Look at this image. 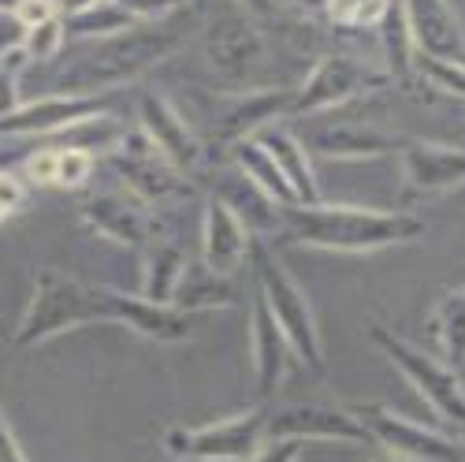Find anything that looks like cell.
<instances>
[{
	"label": "cell",
	"mask_w": 465,
	"mask_h": 462,
	"mask_svg": "<svg viewBox=\"0 0 465 462\" xmlns=\"http://www.w3.org/2000/svg\"><path fill=\"white\" fill-rule=\"evenodd\" d=\"M302 447L305 444H298V440H264L250 462H298Z\"/></svg>",
	"instance_id": "37"
},
{
	"label": "cell",
	"mask_w": 465,
	"mask_h": 462,
	"mask_svg": "<svg viewBox=\"0 0 465 462\" xmlns=\"http://www.w3.org/2000/svg\"><path fill=\"white\" fill-rule=\"evenodd\" d=\"M391 0H324V15L339 26H376Z\"/></svg>",
	"instance_id": "32"
},
{
	"label": "cell",
	"mask_w": 465,
	"mask_h": 462,
	"mask_svg": "<svg viewBox=\"0 0 465 462\" xmlns=\"http://www.w3.org/2000/svg\"><path fill=\"white\" fill-rule=\"evenodd\" d=\"M268 440H328V444H351V447H369L372 437L365 433V426L351 414V410H339V407H317V403H305V407H287L268 414V426H264Z\"/></svg>",
	"instance_id": "12"
},
{
	"label": "cell",
	"mask_w": 465,
	"mask_h": 462,
	"mask_svg": "<svg viewBox=\"0 0 465 462\" xmlns=\"http://www.w3.org/2000/svg\"><path fill=\"white\" fill-rule=\"evenodd\" d=\"M231 161H235V168L261 190V195L272 198L280 209H283V206H298V202H294V190H291L287 179H283V172L276 168V161L268 157V149H264L257 138H242V142L231 146Z\"/></svg>",
	"instance_id": "25"
},
{
	"label": "cell",
	"mask_w": 465,
	"mask_h": 462,
	"mask_svg": "<svg viewBox=\"0 0 465 462\" xmlns=\"http://www.w3.org/2000/svg\"><path fill=\"white\" fill-rule=\"evenodd\" d=\"M115 94H49L0 116V138H45L108 112Z\"/></svg>",
	"instance_id": "11"
},
{
	"label": "cell",
	"mask_w": 465,
	"mask_h": 462,
	"mask_svg": "<svg viewBox=\"0 0 465 462\" xmlns=\"http://www.w3.org/2000/svg\"><path fill=\"white\" fill-rule=\"evenodd\" d=\"M250 351H253V392H257V407H264L268 399H276L283 380L291 373V366H298L287 336L280 332L268 302L261 298V291H253V306H250Z\"/></svg>",
	"instance_id": "14"
},
{
	"label": "cell",
	"mask_w": 465,
	"mask_h": 462,
	"mask_svg": "<svg viewBox=\"0 0 465 462\" xmlns=\"http://www.w3.org/2000/svg\"><path fill=\"white\" fill-rule=\"evenodd\" d=\"M186 37V26H134L127 34H115L108 42H97L86 56H79L56 94H115V86H127L142 79L145 71L164 64Z\"/></svg>",
	"instance_id": "3"
},
{
	"label": "cell",
	"mask_w": 465,
	"mask_h": 462,
	"mask_svg": "<svg viewBox=\"0 0 465 462\" xmlns=\"http://www.w3.org/2000/svg\"><path fill=\"white\" fill-rule=\"evenodd\" d=\"M138 131L157 146L164 157L190 179L205 165V142L193 135V127L179 116V108L164 94H145L138 105Z\"/></svg>",
	"instance_id": "13"
},
{
	"label": "cell",
	"mask_w": 465,
	"mask_h": 462,
	"mask_svg": "<svg viewBox=\"0 0 465 462\" xmlns=\"http://www.w3.org/2000/svg\"><path fill=\"white\" fill-rule=\"evenodd\" d=\"M205 60L220 79L242 83L268 60V37L257 26V19L239 5L216 8V15H209L205 26Z\"/></svg>",
	"instance_id": "9"
},
{
	"label": "cell",
	"mask_w": 465,
	"mask_h": 462,
	"mask_svg": "<svg viewBox=\"0 0 465 462\" xmlns=\"http://www.w3.org/2000/svg\"><path fill=\"white\" fill-rule=\"evenodd\" d=\"M112 157H115V172H120V179L138 202L168 206V202H186L193 195L190 179L142 131H127L120 146L112 149Z\"/></svg>",
	"instance_id": "10"
},
{
	"label": "cell",
	"mask_w": 465,
	"mask_h": 462,
	"mask_svg": "<svg viewBox=\"0 0 465 462\" xmlns=\"http://www.w3.org/2000/svg\"><path fill=\"white\" fill-rule=\"evenodd\" d=\"M186 5H198V0H186Z\"/></svg>",
	"instance_id": "45"
},
{
	"label": "cell",
	"mask_w": 465,
	"mask_h": 462,
	"mask_svg": "<svg viewBox=\"0 0 465 462\" xmlns=\"http://www.w3.org/2000/svg\"><path fill=\"white\" fill-rule=\"evenodd\" d=\"M0 462H26V455L12 433V421L5 414V403H0Z\"/></svg>",
	"instance_id": "38"
},
{
	"label": "cell",
	"mask_w": 465,
	"mask_h": 462,
	"mask_svg": "<svg viewBox=\"0 0 465 462\" xmlns=\"http://www.w3.org/2000/svg\"><path fill=\"white\" fill-rule=\"evenodd\" d=\"M138 23L120 8V5H112V0H97V5L83 8V12H74V15H64V34L67 37H83V42H108V37L115 34H127L134 30Z\"/></svg>",
	"instance_id": "28"
},
{
	"label": "cell",
	"mask_w": 465,
	"mask_h": 462,
	"mask_svg": "<svg viewBox=\"0 0 465 462\" xmlns=\"http://www.w3.org/2000/svg\"><path fill=\"white\" fill-rule=\"evenodd\" d=\"M369 339L376 343V351L410 380V388L440 414L443 426L454 429L458 440H465V384L458 380V373L383 325H369Z\"/></svg>",
	"instance_id": "5"
},
{
	"label": "cell",
	"mask_w": 465,
	"mask_h": 462,
	"mask_svg": "<svg viewBox=\"0 0 465 462\" xmlns=\"http://www.w3.org/2000/svg\"><path fill=\"white\" fill-rule=\"evenodd\" d=\"M391 86V75L351 56V53H321L309 67L305 83L294 90V116H309L321 108H339L346 101H358Z\"/></svg>",
	"instance_id": "7"
},
{
	"label": "cell",
	"mask_w": 465,
	"mask_h": 462,
	"mask_svg": "<svg viewBox=\"0 0 465 462\" xmlns=\"http://www.w3.org/2000/svg\"><path fill=\"white\" fill-rule=\"evenodd\" d=\"M280 220L287 239L298 246L331 250V254H376L387 246H406L424 239V220L413 213L365 209V206H283Z\"/></svg>",
	"instance_id": "2"
},
{
	"label": "cell",
	"mask_w": 465,
	"mask_h": 462,
	"mask_svg": "<svg viewBox=\"0 0 465 462\" xmlns=\"http://www.w3.org/2000/svg\"><path fill=\"white\" fill-rule=\"evenodd\" d=\"M56 149V183L53 186H64V190H79L86 186V179L94 176V153L90 149H79V146H53Z\"/></svg>",
	"instance_id": "31"
},
{
	"label": "cell",
	"mask_w": 465,
	"mask_h": 462,
	"mask_svg": "<svg viewBox=\"0 0 465 462\" xmlns=\"http://www.w3.org/2000/svg\"><path fill=\"white\" fill-rule=\"evenodd\" d=\"M239 291L231 284V276H220L205 265H186V273L172 295V310L179 314H205V310H223V306H235Z\"/></svg>",
	"instance_id": "23"
},
{
	"label": "cell",
	"mask_w": 465,
	"mask_h": 462,
	"mask_svg": "<svg viewBox=\"0 0 465 462\" xmlns=\"http://www.w3.org/2000/svg\"><path fill=\"white\" fill-rule=\"evenodd\" d=\"M246 257H250V227L223 198L213 195L205 202V224H202V265L220 276H235Z\"/></svg>",
	"instance_id": "17"
},
{
	"label": "cell",
	"mask_w": 465,
	"mask_h": 462,
	"mask_svg": "<svg viewBox=\"0 0 465 462\" xmlns=\"http://www.w3.org/2000/svg\"><path fill=\"white\" fill-rule=\"evenodd\" d=\"M64 42H67V34H64V15L42 23V26H34V30H23V56L34 60V64H49L64 53Z\"/></svg>",
	"instance_id": "30"
},
{
	"label": "cell",
	"mask_w": 465,
	"mask_h": 462,
	"mask_svg": "<svg viewBox=\"0 0 465 462\" xmlns=\"http://www.w3.org/2000/svg\"><path fill=\"white\" fill-rule=\"evenodd\" d=\"M253 268H257V291L272 310L280 332L287 336L291 351L298 358L302 369L324 377L328 362H324V343H321V328L313 317V306H309L302 284L294 280V273L283 265L280 254H272L268 246L253 250Z\"/></svg>",
	"instance_id": "4"
},
{
	"label": "cell",
	"mask_w": 465,
	"mask_h": 462,
	"mask_svg": "<svg viewBox=\"0 0 465 462\" xmlns=\"http://www.w3.org/2000/svg\"><path fill=\"white\" fill-rule=\"evenodd\" d=\"M19 5V0H0V12H5V15H12V8Z\"/></svg>",
	"instance_id": "44"
},
{
	"label": "cell",
	"mask_w": 465,
	"mask_h": 462,
	"mask_svg": "<svg viewBox=\"0 0 465 462\" xmlns=\"http://www.w3.org/2000/svg\"><path fill=\"white\" fill-rule=\"evenodd\" d=\"M294 112V90H250L231 97L223 116L216 120V142L235 146L242 138L261 135L264 127H272V120Z\"/></svg>",
	"instance_id": "18"
},
{
	"label": "cell",
	"mask_w": 465,
	"mask_h": 462,
	"mask_svg": "<svg viewBox=\"0 0 465 462\" xmlns=\"http://www.w3.org/2000/svg\"><path fill=\"white\" fill-rule=\"evenodd\" d=\"M83 325H127L153 343H179L190 336V317L172 306L145 302L142 295L108 291L79 276L42 268L34 276V295L15 325V346H37L60 332Z\"/></svg>",
	"instance_id": "1"
},
{
	"label": "cell",
	"mask_w": 465,
	"mask_h": 462,
	"mask_svg": "<svg viewBox=\"0 0 465 462\" xmlns=\"http://www.w3.org/2000/svg\"><path fill=\"white\" fill-rule=\"evenodd\" d=\"M417 75L440 94L465 101V64L461 60H436V56H417Z\"/></svg>",
	"instance_id": "29"
},
{
	"label": "cell",
	"mask_w": 465,
	"mask_h": 462,
	"mask_svg": "<svg viewBox=\"0 0 465 462\" xmlns=\"http://www.w3.org/2000/svg\"><path fill=\"white\" fill-rule=\"evenodd\" d=\"M402 146L406 138L365 124H342L317 138V149L335 161H383V157H399Z\"/></svg>",
	"instance_id": "21"
},
{
	"label": "cell",
	"mask_w": 465,
	"mask_h": 462,
	"mask_svg": "<svg viewBox=\"0 0 465 462\" xmlns=\"http://www.w3.org/2000/svg\"><path fill=\"white\" fill-rule=\"evenodd\" d=\"M424 343H429V355L454 373L465 366V284L440 295L424 325Z\"/></svg>",
	"instance_id": "20"
},
{
	"label": "cell",
	"mask_w": 465,
	"mask_h": 462,
	"mask_svg": "<svg viewBox=\"0 0 465 462\" xmlns=\"http://www.w3.org/2000/svg\"><path fill=\"white\" fill-rule=\"evenodd\" d=\"M90 5H97V0H56V8H60V15H74V12H83V8H90Z\"/></svg>",
	"instance_id": "40"
},
{
	"label": "cell",
	"mask_w": 465,
	"mask_h": 462,
	"mask_svg": "<svg viewBox=\"0 0 465 462\" xmlns=\"http://www.w3.org/2000/svg\"><path fill=\"white\" fill-rule=\"evenodd\" d=\"M231 5H239L253 19H272L276 15V0H231Z\"/></svg>",
	"instance_id": "39"
},
{
	"label": "cell",
	"mask_w": 465,
	"mask_h": 462,
	"mask_svg": "<svg viewBox=\"0 0 465 462\" xmlns=\"http://www.w3.org/2000/svg\"><path fill=\"white\" fill-rule=\"evenodd\" d=\"M402 183L413 195H447L465 183V149L443 142H406L399 153Z\"/></svg>",
	"instance_id": "15"
},
{
	"label": "cell",
	"mask_w": 465,
	"mask_h": 462,
	"mask_svg": "<svg viewBox=\"0 0 465 462\" xmlns=\"http://www.w3.org/2000/svg\"><path fill=\"white\" fill-rule=\"evenodd\" d=\"M112 5H120L134 23H161L190 8L186 0H112Z\"/></svg>",
	"instance_id": "33"
},
{
	"label": "cell",
	"mask_w": 465,
	"mask_h": 462,
	"mask_svg": "<svg viewBox=\"0 0 465 462\" xmlns=\"http://www.w3.org/2000/svg\"><path fill=\"white\" fill-rule=\"evenodd\" d=\"M268 410L250 407L242 414H231L209 426H172L164 433V451L179 462H250L264 437Z\"/></svg>",
	"instance_id": "6"
},
{
	"label": "cell",
	"mask_w": 465,
	"mask_h": 462,
	"mask_svg": "<svg viewBox=\"0 0 465 462\" xmlns=\"http://www.w3.org/2000/svg\"><path fill=\"white\" fill-rule=\"evenodd\" d=\"M60 8H56V0H19V5L12 8V19L23 26V30H34V26H42L49 19H56Z\"/></svg>",
	"instance_id": "36"
},
{
	"label": "cell",
	"mask_w": 465,
	"mask_h": 462,
	"mask_svg": "<svg viewBox=\"0 0 465 462\" xmlns=\"http://www.w3.org/2000/svg\"><path fill=\"white\" fill-rule=\"evenodd\" d=\"M186 273V250L179 243H153L145 246V261H142V298L157 302V306H172V295L179 287Z\"/></svg>",
	"instance_id": "24"
},
{
	"label": "cell",
	"mask_w": 465,
	"mask_h": 462,
	"mask_svg": "<svg viewBox=\"0 0 465 462\" xmlns=\"http://www.w3.org/2000/svg\"><path fill=\"white\" fill-rule=\"evenodd\" d=\"M8 157H19V149H8V146H0V168H5Z\"/></svg>",
	"instance_id": "43"
},
{
	"label": "cell",
	"mask_w": 465,
	"mask_h": 462,
	"mask_svg": "<svg viewBox=\"0 0 465 462\" xmlns=\"http://www.w3.org/2000/svg\"><path fill=\"white\" fill-rule=\"evenodd\" d=\"M15 60H26L23 49H15V53H8L5 60H0V116H8L23 105L19 101V67H15Z\"/></svg>",
	"instance_id": "34"
},
{
	"label": "cell",
	"mask_w": 465,
	"mask_h": 462,
	"mask_svg": "<svg viewBox=\"0 0 465 462\" xmlns=\"http://www.w3.org/2000/svg\"><path fill=\"white\" fill-rule=\"evenodd\" d=\"M23 206H26V183L15 172L0 168V224H8Z\"/></svg>",
	"instance_id": "35"
},
{
	"label": "cell",
	"mask_w": 465,
	"mask_h": 462,
	"mask_svg": "<svg viewBox=\"0 0 465 462\" xmlns=\"http://www.w3.org/2000/svg\"><path fill=\"white\" fill-rule=\"evenodd\" d=\"M216 198H223L231 209L239 213V220L246 224V227H253V231H261V236H268V231H280L283 227V220H280V206L268 198V195H261V190L239 172V176H231L223 186H220V195Z\"/></svg>",
	"instance_id": "27"
},
{
	"label": "cell",
	"mask_w": 465,
	"mask_h": 462,
	"mask_svg": "<svg viewBox=\"0 0 465 462\" xmlns=\"http://www.w3.org/2000/svg\"><path fill=\"white\" fill-rule=\"evenodd\" d=\"M376 26L383 34V53H387V75H391V83H413L417 45H413V34H410L406 12H402V0H391Z\"/></svg>",
	"instance_id": "26"
},
{
	"label": "cell",
	"mask_w": 465,
	"mask_h": 462,
	"mask_svg": "<svg viewBox=\"0 0 465 462\" xmlns=\"http://www.w3.org/2000/svg\"><path fill=\"white\" fill-rule=\"evenodd\" d=\"M253 138L268 149V157H272L276 168L283 172L287 186L294 190V202H298V206H317V202H321V183H317L313 165H309L305 146H302L294 135L280 131V127H264V131L253 135Z\"/></svg>",
	"instance_id": "22"
},
{
	"label": "cell",
	"mask_w": 465,
	"mask_h": 462,
	"mask_svg": "<svg viewBox=\"0 0 465 462\" xmlns=\"http://www.w3.org/2000/svg\"><path fill=\"white\" fill-rule=\"evenodd\" d=\"M372 462H413V458H402V455H387V451H383V455H376Z\"/></svg>",
	"instance_id": "42"
},
{
	"label": "cell",
	"mask_w": 465,
	"mask_h": 462,
	"mask_svg": "<svg viewBox=\"0 0 465 462\" xmlns=\"http://www.w3.org/2000/svg\"><path fill=\"white\" fill-rule=\"evenodd\" d=\"M294 8H302V15H324V0H291Z\"/></svg>",
	"instance_id": "41"
},
{
	"label": "cell",
	"mask_w": 465,
	"mask_h": 462,
	"mask_svg": "<svg viewBox=\"0 0 465 462\" xmlns=\"http://www.w3.org/2000/svg\"><path fill=\"white\" fill-rule=\"evenodd\" d=\"M83 220L97 231V236L120 243V246H131V250H142L149 246V216L131 202V198H120V195H94L79 206Z\"/></svg>",
	"instance_id": "19"
},
{
	"label": "cell",
	"mask_w": 465,
	"mask_h": 462,
	"mask_svg": "<svg viewBox=\"0 0 465 462\" xmlns=\"http://www.w3.org/2000/svg\"><path fill=\"white\" fill-rule=\"evenodd\" d=\"M351 414L365 426L372 444H380L387 455H402L413 462H465V444L458 437L410 421L380 403H354Z\"/></svg>",
	"instance_id": "8"
},
{
	"label": "cell",
	"mask_w": 465,
	"mask_h": 462,
	"mask_svg": "<svg viewBox=\"0 0 465 462\" xmlns=\"http://www.w3.org/2000/svg\"><path fill=\"white\" fill-rule=\"evenodd\" d=\"M402 12L413 34L417 56L465 64V30L450 8V0H402Z\"/></svg>",
	"instance_id": "16"
}]
</instances>
